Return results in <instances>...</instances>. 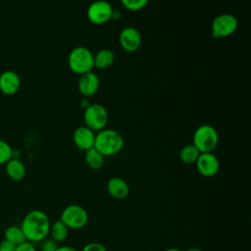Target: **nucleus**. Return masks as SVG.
Wrapping results in <instances>:
<instances>
[{"label": "nucleus", "instance_id": "4468645a", "mask_svg": "<svg viewBox=\"0 0 251 251\" xmlns=\"http://www.w3.org/2000/svg\"><path fill=\"white\" fill-rule=\"evenodd\" d=\"M106 189L110 196L118 200L126 199L129 194V186L127 182L120 176L109 178L106 184Z\"/></svg>", "mask_w": 251, "mask_h": 251}, {"label": "nucleus", "instance_id": "f03ea898", "mask_svg": "<svg viewBox=\"0 0 251 251\" xmlns=\"http://www.w3.org/2000/svg\"><path fill=\"white\" fill-rule=\"evenodd\" d=\"M124 144V137L115 129L104 128L95 134L94 148L104 157L118 154L123 149Z\"/></svg>", "mask_w": 251, "mask_h": 251}, {"label": "nucleus", "instance_id": "2eb2a0df", "mask_svg": "<svg viewBox=\"0 0 251 251\" xmlns=\"http://www.w3.org/2000/svg\"><path fill=\"white\" fill-rule=\"evenodd\" d=\"M5 171L9 178L14 181L22 180L26 174L25 164L18 158H12L5 164Z\"/></svg>", "mask_w": 251, "mask_h": 251}, {"label": "nucleus", "instance_id": "aec40b11", "mask_svg": "<svg viewBox=\"0 0 251 251\" xmlns=\"http://www.w3.org/2000/svg\"><path fill=\"white\" fill-rule=\"evenodd\" d=\"M200 152L193 144H187L183 146L179 151V159L183 164L191 165L195 164Z\"/></svg>", "mask_w": 251, "mask_h": 251}, {"label": "nucleus", "instance_id": "5701e85b", "mask_svg": "<svg viewBox=\"0 0 251 251\" xmlns=\"http://www.w3.org/2000/svg\"><path fill=\"white\" fill-rule=\"evenodd\" d=\"M38 243H39V251H56L58 248V243L48 236L42 239Z\"/></svg>", "mask_w": 251, "mask_h": 251}, {"label": "nucleus", "instance_id": "4be33fe9", "mask_svg": "<svg viewBox=\"0 0 251 251\" xmlns=\"http://www.w3.org/2000/svg\"><path fill=\"white\" fill-rule=\"evenodd\" d=\"M149 0H121L123 6L129 11H138L143 9Z\"/></svg>", "mask_w": 251, "mask_h": 251}, {"label": "nucleus", "instance_id": "6e6552de", "mask_svg": "<svg viewBox=\"0 0 251 251\" xmlns=\"http://www.w3.org/2000/svg\"><path fill=\"white\" fill-rule=\"evenodd\" d=\"M114 11L111 4L105 0L92 2L87 8V18L94 25H103L109 22L113 17Z\"/></svg>", "mask_w": 251, "mask_h": 251}, {"label": "nucleus", "instance_id": "0eeeda50", "mask_svg": "<svg viewBox=\"0 0 251 251\" xmlns=\"http://www.w3.org/2000/svg\"><path fill=\"white\" fill-rule=\"evenodd\" d=\"M238 26V21L231 14H221L217 16L211 25L212 35L215 38H224L231 35Z\"/></svg>", "mask_w": 251, "mask_h": 251}, {"label": "nucleus", "instance_id": "412c9836", "mask_svg": "<svg viewBox=\"0 0 251 251\" xmlns=\"http://www.w3.org/2000/svg\"><path fill=\"white\" fill-rule=\"evenodd\" d=\"M12 158H14V150L7 141L0 138V165H5Z\"/></svg>", "mask_w": 251, "mask_h": 251}, {"label": "nucleus", "instance_id": "1a4fd4ad", "mask_svg": "<svg viewBox=\"0 0 251 251\" xmlns=\"http://www.w3.org/2000/svg\"><path fill=\"white\" fill-rule=\"evenodd\" d=\"M195 164L198 173L205 177L216 176L220 170L219 159L213 152L200 153Z\"/></svg>", "mask_w": 251, "mask_h": 251}, {"label": "nucleus", "instance_id": "393cba45", "mask_svg": "<svg viewBox=\"0 0 251 251\" xmlns=\"http://www.w3.org/2000/svg\"><path fill=\"white\" fill-rule=\"evenodd\" d=\"M15 251H37L35 245L29 241H25L16 246Z\"/></svg>", "mask_w": 251, "mask_h": 251}, {"label": "nucleus", "instance_id": "6ab92c4d", "mask_svg": "<svg viewBox=\"0 0 251 251\" xmlns=\"http://www.w3.org/2000/svg\"><path fill=\"white\" fill-rule=\"evenodd\" d=\"M4 239L11 242L15 246L26 241L24 231L19 226H10L4 231Z\"/></svg>", "mask_w": 251, "mask_h": 251}, {"label": "nucleus", "instance_id": "f8f14e48", "mask_svg": "<svg viewBox=\"0 0 251 251\" xmlns=\"http://www.w3.org/2000/svg\"><path fill=\"white\" fill-rule=\"evenodd\" d=\"M21 87L20 75L11 70L4 71L0 75V91L5 95L16 94Z\"/></svg>", "mask_w": 251, "mask_h": 251}, {"label": "nucleus", "instance_id": "bb28decb", "mask_svg": "<svg viewBox=\"0 0 251 251\" xmlns=\"http://www.w3.org/2000/svg\"><path fill=\"white\" fill-rule=\"evenodd\" d=\"M56 251H78L76 248L69 245H63V246H58Z\"/></svg>", "mask_w": 251, "mask_h": 251}, {"label": "nucleus", "instance_id": "7ed1b4c3", "mask_svg": "<svg viewBox=\"0 0 251 251\" xmlns=\"http://www.w3.org/2000/svg\"><path fill=\"white\" fill-rule=\"evenodd\" d=\"M92 52L83 46L74 48L68 57V65L72 72L77 75H83L94 68Z\"/></svg>", "mask_w": 251, "mask_h": 251}, {"label": "nucleus", "instance_id": "20e7f679", "mask_svg": "<svg viewBox=\"0 0 251 251\" xmlns=\"http://www.w3.org/2000/svg\"><path fill=\"white\" fill-rule=\"evenodd\" d=\"M219 143V134L216 128L210 125L198 126L192 138V144L200 153L213 152Z\"/></svg>", "mask_w": 251, "mask_h": 251}, {"label": "nucleus", "instance_id": "a211bd4d", "mask_svg": "<svg viewBox=\"0 0 251 251\" xmlns=\"http://www.w3.org/2000/svg\"><path fill=\"white\" fill-rule=\"evenodd\" d=\"M84 161L86 165L92 170H99L103 167L105 162V157L94 147L85 151Z\"/></svg>", "mask_w": 251, "mask_h": 251}, {"label": "nucleus", "instance_id": "423d86ee", "mask_svg": "<svg viewBox=\"0 0 251 251\" xmlns=\"http://www.w3.org/2000/svg\"><path fill=\"white\" fill-rule=\"evenodd\" d=\"M83 120L85 123V126L95 132L105 128L109 120V115L107 109L104 106L94 103L89 104L84 109Z\"/></svg>", "mask_w": 251, "mask_h": 251}, {"label": "nucleus", "instance_id": "c85d7f7f", "mask_svg": "<svg viewBox=\"0 0 251 251\" xmlns=\"http://www.w3.org/2000/svg\"><path fill=\"white\" fill-rule=\"evenodd\" d=\"M164 251H182V250H180L178 248H176V247H171V248H168V249H166Z\"/></svg>", "mask_w": 251, "mask_h": 251}, {"label": "nucleus", "instance_id": "9b49d317", "mask_svg": "<svg viewBox=\"0 0 251 251\" xmlns=\"http://www.w3.org/2000/svg\"><path fill=\"white\" fill-rule=\"evenodd\" d=\"M74 143L80 151H87L94 147L95 132L85 126H78L75 129L73 134Z\"/></svg>", "mask_w": 251, "mask_h": 251}, {"label": "nucleus", "instance_id": "f257e3e1", "mask_svg": "<svg viewBox=\"0 0 251 251\" xmlns=\"http://www.w3.org/2000/svg\"><path fill=\"white\" fill-rule=\"evenodd\" d=\"M51 222L47 214L41 210H31L25 214L21 228L24 231L26 241L38 243L49 235Z\"/></svg>", "mask_w": 251, "mask_h": 251}, {"label": "nucleus", "instance_id": "39448f33", "mask_svg": "<svg viewBox=\"0 0 251 251\" xmlns=\"http://www.w3.org/2000/svg\"><path fill=\"white\" fill-rule=\"evenodd\" d=\"M62 221L69 229H80L84 227L89 220L87 211L78 204H71L63 209L60 215Z\"/></svg>", "mask_w": 251, "mask_h": 251}, {"label": "nucleus", "instance_id": "dca6fc26", "mask_svg": "<svg viewBox=\"0 0 251 251\" xmlns=\"http://www.w3.org/2000/svg\"><path fill=\"white\" fill-rule=\"evenodd\" d=\"M114 61H115V55L113 51L107 48L100 49L93 56V65L95 68L100 70L108 69L113 65Z\"/></svg>", "mask_w": 251, "mask_h": 251}, {"label": "nucleus", "instance_id": "cd10ccee", "mask_svg": "<svg viewBox=\"0 0 251 251\" xmlns=\"http://www.w3.org/2000/svg\"><path fill=\"white\" fill-rule=\"evenodd\" d=\"M185 251H203V250L201 248H199V247H190V248L186 249Z\"/></svg>", "mask_w": 251, "mask_h": 251}, {"label": "nucleus", "instance_id": "f3484780", "mask_svg": "<svg viewBox=\"0 0 251 251\" xmlns=\"http://www.w3.org/2000/svg\"><path fill=\"white\" fill-rule=\"evenodd\" d=\"M69 227L60 220L55 221L53 224L50 226V230H49V235L50 237L55 240L57 243L63 242L67 239L69 235Z\"/></svg>", "mask_w": 251, "mask_h": 251}, {"label": "nucleus", "instance_id": "9d476101", "mask_svg": "<svg viewBox=\"0 0 251 251\" xmlns=\"http://www.w3.org/2000/svg\"><path fill=\"white\" fill-rule=\"evenodd\" d=\"M122 48L128 53L135 52L141 45V34L139 30L133 26L125 27L119 36Z\"/></svg>", "mask_w": 251, "mask_h": 251}, {"label": "nucleus", "instance_id": "b1692460", "mask_svg": "<svg viewBox=\"0 0 251 251\" xmlns=\"http://www.w3.org/2000/svg\"><path fill=\"white\" fill-rule=\"evenodd\" d=\"M80 251H107V248L99 242H89L85 244Z\"/></svg>", "mask_w": 251, "mask_h": 251}, {"label": "nucleus", "instance_id": "ddd939ff", "mask_svg": "<svg viewBox=\"0 0 251 251\" xmlns=\"http://www.w3.org/2000/svg\"><path fill=\"white\" fill-rule=\"evenodd\" d=\"M99 77L96 74L88 72L86 74L80 75V77L77 82V87L79 92L85 96L89 97L94 95L99 89Z\"/></svg>", "mask_w": 251, "mask_h": 251}, {"label": "nucleus", "instance_id": "a878e982", "mask_svg": "<svg viewBox=\"0 0 251 251\" xmlns=\"http://www.w3.org/2000/svg\"><path fill=\"white\" fill-rule=\"evenodd\" d=\"M16 246L11 242L3 239L0 241V251H15Z\"/></svg>", "mask_w": 251, "mask_h": 251}]
</instances>
